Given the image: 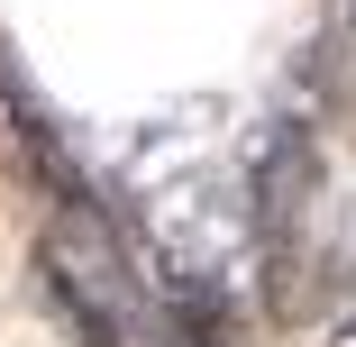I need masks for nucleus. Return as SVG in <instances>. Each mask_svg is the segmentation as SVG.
<instances>
[{"instance_id":"obj_4","label":"nucleus","mask_w":356,"mask_h":347,"mask_svg":"<svg viewBox=\"0 0 356 347\" xmlns=\"http://www.w3.org/2000/svg\"><path fill=\"white\" fill-rule=\"evenodd\" d=\"M338 347H356V329H338Z\"/></svg>"},{"instance_id":"obj_3","label":"nucleus","mask_w":356,"mask_h":347,"mask_svg":"<svg viewBox=\"0 0 356 347\" xmlns=\"http://www.w3.org/2000/svg\"><path fill=\"white\" fill-rule=\"evenodd\" d=\"M165 347H247V338L210 284H165Z\"/></svg>"},{"instance_id":"obj_1","label":"nucleus","mask_w":356,"mask_h":347,"mask_svg":"<svg viewBox=\"0 0 356 347\" xmlns=\"http://www.w3.org/2000/svg\"><path fill=\"white\" fill-rule=\"evenodd\" d=\"M37 293L55 302L64 329H74V347H137L110 256H83L74 238H46V247H37Z\"/></svg>"},{"instance_id":"obj_2","label":"nucleus","mask_w":356,"mask_h":347,"mask_svg":"<svg viewBox=\"0 0 356 347\" xmlns=\"http://www.w3.org/2000/svg\"><path fill=\"white\" fill-rule=\"evenodd\" d=\"M0 110H10V137H19V156H28V174L64 201V211H74V220H92V174L74 165V147H64V128L46 119V101L28 92V74H19V64L10 55H0Z\"/></svg>"}]
</instances>
